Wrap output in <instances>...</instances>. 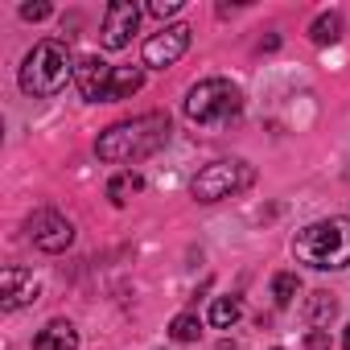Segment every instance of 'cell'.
Here are the masks:
<instances>
[{
  "label": "cell",
  "mask_w": 350,
  "mask_h": 350,
  "mask_svg": "<svg viewBox=\"0 0 350 350\" xmlns=\"http://www.w3.org/2000/svg\"><path fill=\"white\" fill-rule=\"evenodd\" d=\"M165 140H169V116H165V111H148V116L111 124V128L95 140V152H99V161H107V165H128V161L136 165V161L152 157Z\"/></svg>",
  "instance_id": "6da1fadb"
},
{
  "label": "cell",
  "mask_w": 350,
  "mask_h": 350,
  "mask_svg": "<svg viewBox=\"0 0 350 350\" xmlns=\"http://www.w3.org/2000/svg\"><path fill=\"white\" fill-rule=\"evenodd\" d=\"M293 256L317 272L346 268L350 264V219L338 215V219H321V223L301 227L293 239Z\"/></svg>",
  "instance_id": "7a4b0ae2"
},
{
  "label": "cell",
  "mask_w": 350,
  "mask_h": 350,
  "mask_svg": "<svg viewBox=\"0 0 350 350\" xmlns=\"http://www.w3.org/2000/svg\"><path fill=\"white\" fill-rule=\"evenodd\" d=\"M75 79V62H70V50L62 42H38L25 62H21V91L25 95H58L66 83Z\"/></svg>",
  "instance_id": "3957f363"
},
{
  "label": "cell",
  "mask_w": 350,
  "mask_h": 350,
  "mask_svg": "<svg viewBox=\"0 0 350 350\" xmlns=\"http://www.w3.org/2000/svg\"><path fill=\"white\" fill-rule=\"evenodd\" d=\"M243 111V95L231 79H202L186 91V116L202 128H227L231 120H239Z\"/></svg>",
  "instance_id": "277c9868"
},
{
  "label": "cell",
  "mask_w": 350,
  "mask_h": 350,
  "mask_svg": "<svg viewBox=\"0 0 350 350\" xmlns=\"http://www.w3.org/2000/svg\"><path fill=\"white\" fill-rule=\"evenodd\" d=\"M252 182H256V169H252L247 161L227 157V161H211V165L198 173V178L190 182V194H194L198 202H223V198H231V194H243Z\"/></svg>",
  "instance_id": "5b68a950"
},
{
  "label": "cell",
  "mask_w": 350,
  "mask_h": 350,
  "mask_svg": "<svg viewBox=\"0 0 350 350\" xmlns=\"http://www.w3.org/2000/svg\"><path fill=\"white\" fill-rule=\"evenodd\" d=\"M190 38H194V29H190L186 21L165 25L161 33H152V38L144 42V66H152V70L173 66V62H178V58L190 50Z\"/></svg>",
  "instance_id": "8992f818"
},
{
  "label": "cell",
  "mask_w": 350,
  "mask_h": 350,
  "mask_svg": "<svg viewBox=\"0 0 350 350\" xmlns=\"http://www.w3.org/2000/svg\"><path fill=\"white\" fill-rule=\"evenodd\" d=\"M29 239H33L42 252L58 256V252H66V247L75 243V227H70V219L58 215V211H38V215L29 219Z\"/></svg>",
  "instance_id": "52a82bcc"
},
{
  "label": "cell",
  "mask_w": 350,
  "mask_h": 350,
  "mask_svg": "<svg viewBox=\"0 0 350 350\" xmlns=\"http://www.w3.org/2000/svg\"><path fill=\"white\" fill-rule=\"evenodd\" d=\"M136 25H140V9L132 5V0H111L107 13H103V33L99 38H103L107 50H124L132 42Z\"/></svg>",
  "instance_id": "ba28073f"
},
{
  "label": "cell",
  "mask_w": 350,
  "mask_h": 350,
  "mask_svg": "<svg viewBox=\"0 0 350 350\" xmlns=\"http://www.w3.org/2000/svg\"><path fill=\"white\" fill-rule=\"evenodd\" d=\"M111 75H116V66H107L99 54H87V58L75 62V87H79V95L91 99V103H103V99H107Z\"/></svg>",
  "instance_id": "9c48e42d"
},
{
  "label": "cell",
  "mask_w": 350,
  "mask_h": 350,
  "mask_svg": "<svg viewBox=\"0 0 350 350\" xmlns=\"http://www.w3.org/2000/svg\"><path fill=\"white\" fill-rule=\"evenodd\" d=\"M29 301H38L33 272H25V268H5V272H0V309L13 313V309H21Z\"/></svg>",
  "instance_id": "30bf717a"
},
{
  "label": "cell",
  "mask_w": 350,
  "mask_h": 350,
  "mask_svg": "<svg viewBox=\"0 0 350 350\" xmlns=\"http://www.w3.org/2000/svg\"><path fill=\"white\" fill-rule=\"evenodd\" d=\"M33 350H79V329L70 321H50L33 338Z\"/></svg>",
  "instance_id": "8fae6325"
},
{
  "label": "cell",
  "mask_w": 350,
  "mask_h": 350,
  "mask_svg": "<svg viewBox=\"0 0 350 350\" xmlns=\"http://www.w3.org/2000/svg\"><path fill=\"white\" fill-rule=\"evenodd\" d=\"M140 87H144V70H140V66H116V75H111V87H107V99H103V103L132 99Z\"/></svg>",
  "instance_id": "7c38bea8"
},
{
  "label": "cell",
  "mask_w": 350,
  "mask_h": 350,
  "mask_svg": "<svg viewBox=\"0 0 350 350\" xmlns=\"http://www.w3.org/2000/svg\"><path fill=\"white\" fill-rule=\"evenodd\" d=\"M334 313H338V301L329 297V293H309V301H305V321H309V329H325L329 321H334Z\"/></svg>",
  "instance_id": "4fadbf2b"
},
{
  "label": "cell",
  "mask_w": 350,
  "mask_h": 350,
  "mask_svg": "<svg viewBox=\"0 0 350 350\" xmlns=\"http://www.w3.org/2000/svg\"><path fill=\"white\" fill-rule=\"evenodd\" d=\"M239 313H243L239 297H215V301H211V325H219V329L235 325V321H239Z\"/></svg>",
  "instance_id": "5bb4252c"
},
{
  "label": "cell",
  "mask_w": 350,
  "mask_h": 350,
  "mask_svg": "<svg viewBox=\"0 0 350 350\" xmlns=\"http://www.w3.org/2000/svg\"><path fill=\"white\" fill-rule=\"evenodd\" d=\"M338 33H342V17H338V13H321V17L313 21V29H309V38H313L317 46H334Z\"/></svg>",
  "instance_id": "9a60e30c"
},
{
  "label": "cell",
  "mask_w": 350,
  "mask_h": 350,
  "mask_svg": "<svg viewBox=\"0 0 350 350\" xmlns=\"http://www.w3.org/2000/svg\"><path fill=\"white\" fill-rule=\"evenodd\" d=\"M297 293H301L297 272H276V280H272V297H276V305H280V309H288V305L297 301Z\"/></svg>",
  "instance_id": "2e32d148"
},
{
  "label": "cell",
  "mask_w": 350,
  "mask_h": 350,
  "mask_svg": "<svg viewBox=\"0 0 350 350\" xmlns=\"http://www.w3.org/2000/svg\"><path fill=\"white\" fill-rule=\"evenodd\" d=\"M140 186H144V178L128 169V173H120V178H111V186H107V198L120 206V202H128V194H136Z\"/></svg>",
  "instance_id": "e0dca14e"
},
{
  "label": "cell",
  "mask_w": 350,
  "mask_h": 350,
  "mask_svg": "<svg viewBox=\"0 0 350 350\" xmlns=\"http://www.w3.org/2000/svg\"><path fill=\"white\" fill-rule=\"evenodd\" d=\"M169 334H173V342H198L202 325H198L194 313H178V317H173V325H169Z\"/></svg>",
  "instance_id": "ac0fdd59"
},
{
  "label": "cell",
  "mask_w": 350,
  "mask_h": 350,
  "mask_svg": "<svg viewBox=\"0 0 350 350\" xmlns=\"http://www.w3.org/2000/svg\"><path fill=\"white\" fill-rule=\"evenodd\" d=\"M178 9H182V0H152V5H148V13H152V17H161V21H165V17H173Z\"/></svg>",
  "instance_id": "d6986e66"
},
{
  "label": "cell",
  "mask_w": 350,
  "mask_h": 350,
  "mask_svg": "<svg viewBox=\"0 0 350 350\" xmlns=\"http://www.w3.org/2000/svg\"><path fill=\"white\" fill-rule=\"evenodd\" d=\"M50 13H54V9L46 5V0H42V5H21V17H25V21H46Z\"/></svg>",
  "instance_id": "ffe728a7"
},
{
  "label": "cell",
  "mask_w": 350,
  "mask_h": 350,
  "mask_svg": "<svg viewBox=\"0 0 350 350\" xmlns=\"http://www.w3.org/2000/svg\"><path fill=\"white\" fill-rule=\"evenodd\" d=\"M305 346H309V350H329V334H325V329H309V334H305Z\"/></svg>",
  "instance_id": "44dd1931"
},
{
  "label": "cell",
  "mask_w": 350,
  "mask_h": 350,
  "mask_svg": "<svg viewBox=\"0 0 350 350\" xmlns=\"http://www.w3.org/2000/svg\"><path fill=\"white\" fill-rule=\"evenodd\" d=\"M342 346H346V350H350V325H346V334H342Z\"/></svg>",
  "instance_id": "7402d4cb"
},
{
  "label": "cell",
  "mask_w": 350,
  "mask_h": 350,
  "mask_svg": "<svg viewBox=\"0 0 350 350\" xmlns=\"http://www.w3.org/2000/svg\"><path fill=\"white\" fill-rule=\"evenodd\" d=\"M272 350H280V346H272Z\"/></svg>",
  "instance_id": "603a6c76"
}]
</instances>
